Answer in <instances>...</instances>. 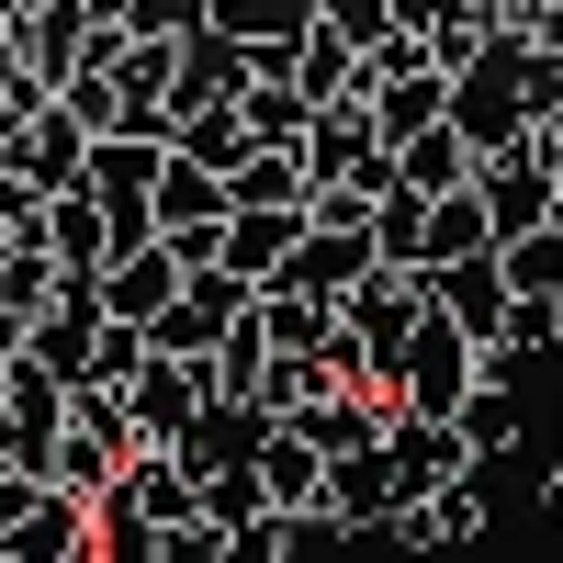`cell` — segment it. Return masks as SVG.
<instances>
[{
    "mask_svg": "<svg viewBox=\"0 0 563 563\" xmlns=\"http://www.w3.org/2000/svg\"><path fill=\"white\" fill-rule=\"evenodd\" d=\"M0 169L45 180V192H79V180H90V124L68 102H34L23 124H0Z\"/></svg>",
    "mask_w": 563,
    "mask_h": 563,
    "instance_id": "6da1fadb",
    "label": "cell"
},
{
    "mask_svg": "<svg viewBox=\"0 0 563 563\" xmlns=\"http://www.w3.org/2000/svg\"><path fill=\"white\" fill-rule=\"evenodd\" d=\"M294 249H305V203H225V238H214V260L238 271V282H271L294 271Z\"/></svg>",
    "mask_w": 563,
    "mask_h": 563,
    "instance_id": "7a4b0ae2",
    "label": "cell"
},
{
    "mask_svg": "<svg viewBox=\"0 0 563 563\" xmlns=\"http://www.w3.org/2000/svg\"><path fill=\"white\" fill-rule=\"evenodd\" d=\"M12 57H23L45 90H68V79L90 68V12H79V0H23V12H12Z\"/></svg>",
    "mask_w": 563,
    "mask_h": 563,
    "instance_id": "3957f363",
    "label": "cell"
},
{
    "mask_svg": "<svg viewBox=\"0 0 563 563\" xmlns=\"http://www.w3.org/2000/svg\"><path fill=\"white\" fill-rule=\"evenodd\" d=\"M0 563H90V496L45 485L12 530H0Z\"/></svg>",
    "mask_w": 563,
    "mask_h": 563,
    "instance_id": "277c9868",
    "label": "cell"
},
{
    "mask_svg": "<svg viewBox=\"0 0 563 563\" xmlns=\"http://www.w3.org/2000/svg\"><path fill=\"white\" fill-rule=\"evenodd\" d=\"M113 474H124L113 429H57V451H45V485H68V496H102Z\"/></svg>",
    "mask_w": 563,
    "mask_h": 563,
    "instance_id": "5b68a950",
    "label": "cell"
},
{
    "mask_svg": "<svg viewBox=\"0 0 563 563\" xmlns=\"http://www.w3.org/2000/svg\"><path fill=\"white\" fill-rule=\"evenodd\" d=\"M214 23L238 34V45H294L316 23V0H214Z\"/></svg>",
    "mask_w": 563,
    "mask_h": 563,
    "instance_id": "8992f818",
    "label": "cell"
},
{
    "mask_svg": "<svg viewBox=\"0 0 563 563\" xmlns=\"http://www.w3.org/2000/svg\"><path fill=\"white\" fill-rule=\"evenodd\" d=\"M0 294H12L23 316H45V305H57V260H45V249H0Z\"/></svg>",
    "mask_w": 563,
    "mask_h": 563,
    "instance_id": "52a82bcc",
    "label": "cell"
},
{
    "mask_svg": "<svg viewBox=\"0 0 563 563\" xmlns=\"http://www.w3.org/2000/svg\"><path fill=\"white\" fill-rule=\"evenodd\" d=\"M496 316H507V282H485V271H462V282H451V327H474V339H485Z\"/></svg>",
    "mask_w": 563,
    "mask_h": 563,
    "instance_id": "ba28073f",
    "label": "cell"
},
{
    "mask_svg": "<svg viewBox=\"0 0 563 563\" xmlns=\"http://www.w3.org/2000/svg\"><path fill=\"white\" fill-rule=\"evenodd\" d=\"M79 12H90V23H124V12H135V0H79Z\"/></svg>",
    "mask_w": 563,
    "mask_h": 563,
    "instance_id": "9c48e42d",
    "label": "cell"
},
{
    "mask_svg": "<svg viewBox=\"0 0 563 563\" xmlns=\"http://www.w3.org/2000/svg\"><path fill=\"white\" fill-rule=\"evenodd\" d=\"M507 12H541V0H507Z\"/></svg>",
    "mask_w": 563,
    "mask_h": 563,
    "instance_id": "30bf717a",
    "label": "cell"
}]
</instances>
